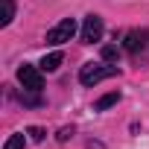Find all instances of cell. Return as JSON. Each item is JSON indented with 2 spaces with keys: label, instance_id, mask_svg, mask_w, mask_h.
Segmentation results:
<instances>
[{
  "label": "cell",
  "instance_id": "obj_11",
  "mask_svg": "<svg viewBox=\"0 0 149 149\" xmlns=\"http://www.w3.org/2000/svg\"><path fill=\"white\" fill-rule=\"evenodd\" d=\"M102 58H105V61H117V58H120V50H117L114 44H108V47H102Z\"/></svg>",
  "mask_w": 149,
  "mask_h": 149
},
{
  "label": "cell",
  "instance_id": "obj_12",
  "mask_svg": "<svg viewBox=\"0 0 149 149\" xmlns=\"http://www.w3.org/2000/svg\"><path fill=\"white\" fill-rule=\"evenodd\" d=\"M26 134H29V137H32V140H35V143H41V140H44V134H47V132H44V129H41V126H29V129H26Z\"/></svg>",
  "mask_w": 149,
  "mask_h": 149
},
{
  "label": "cell",
  "instance_id": "obj_6",
  "mask_svg": "<svg viewBox=\"0 0 149 149\" xmlns=\"http://www.w3.org/2000/svg\"><path fill=\"white\" fill-rule=\"evenodd\" d=\"M61 58H64V56H61L58 50H56V53H47V56L41 58V64H38V67H41L44 73H53V70H58V64H61Z\"/></svg>",
  "mask_w": 149,
  "mask_h": 149
},
{
  "label": "cell",
  "instance_id": "obj_2",
  "mask_svg": "<svg viewBox=\"0 0 149 149\" xmlns=\"http://www.w3.org/2000/svg\"><path fill=\"white\" fill-rule=\"evenodd\" d=\"M18 82L29 91H41L44 88V76H41V67L35 64H21L18 67Z\"/></svg>",
  "mask_w": 149,
  "mask_h": 149
},
{
  "label": "cell",
  "instance_id": "obj_3",
  "mask_svg": "<svg viewBox=\"0 0 149 149\" xmlns=\"http://www.w3.org/2000/svg\"><path fill=\"white\" fill-rule=\"evenodd\" d=\"M73 35H76V21H73V18H64V21H58V24L47 32V41H50V44H64V41H70Z\"/></svg>",
  "mask_w": 149,
  "mask_h": 149
},
{
  "label": "cell",
  "instance_id": "obj_1",
  "mask_svg": "<svg viewBox=\"0 0 149 149\" xmlns=\"http://www.w3.org/2000/svg\"><path fill=\"white\" fill-rule=\"evenodd\" d=\"M111 76H117V64H100V61L94 64V61H88L79 70V82L85 88H94V85H100L102 79H111Z\"/></svg>",
  "mask_w": 149,
  "mask_h": 149
},
{
  "label": "cell",
  "instance_id": "obj_8",
  "mask_svg": "<svg viewBox=\"0 0 149 149\" xmlns=\"http://www.w3.org/2000/svg\"><path fill=\"white\" fill-rule=\"evenodd\" d=\"M15 18V0H3V15H0V26H9Z\"/></svg>",
  "mask_w": 149,
  "mask_h": 149
},
{
  "label": "cell",
  "instance_id": "obj_5",
  "mask_svg": "<svg viewBox=\"0 0 149 149\" xmlns=\"http://www.w3.org/2000/svg\"><path fill=\"white\" fill-rule=\"evenodd\" d=\"M146 41H149V32L134 29V32H129V35H126V50H129V53H140V50L146 47Z\"/></svg>",
  "mask_w": 149,
  "mask_h": 149
},
{
  "label": "cell",
  "instance_id": "obj_4",
  "mask_svg": "<svg viewBox=\"0 0 149 149\" xmlns=\"http://www.w3.org/2000/svg\"><path fill=\"white\" fill-rule=\"evenodd\" d=\"M102 32H105L102 18H100V15H88L85 24H82V41H85V44H94V41L102 38Z\"/></svg>",
  "mask_w": 149,
  "mask_h": 149
},
{
  "label": "cell",
  "instance_id": "obj_9",
  "mask_svg": "<svg viewBox=\"0 0 149 149\" xmlns=\"http://www.w3.org/2000/svg\"><path fill=\"white\" fill-rule=\"evenodd\" d=\"M38 94H41V91H29V88H24L18 100H21L24 105H41V97H38Z\"/></svg>",
  "mask_w": 149,
  "mask_h": 149
},
{
  "label": "cell",
  "instance_id": "obj_13",
  "mask_svg": "<svg viewBox=\"0 0 149 149\" xmlns=\"http://www.w3.org/2000/svg\"><path fill=\"white\" fill-rule=\"evenodd\" d=\"M56 137H58L61 143H64V140H70V137H73V126H64V129H61V132H58Z\"/></svg>",
  "mask_w": 149,
  "mask_h": 149
},
{
  "label": "cell",
  "instance_id": "obj_7",
  "mask_svg": "<svg viewBox=\"0 0 149 149\" xmlns=\"http://www.w3.org/2000/svg\"><path fill=\"white\" fill-rule=\"evenodd\" d=\"M120 102V91H108L105 97H100L97 102H94V108L97 111H105V108H111V105H117Z\"/></svg>",
  "mask_w": 149,
  "mask_h": 149
},
{
  "label": "cell",
  "instance_id": "obj_10",
  "mask_svg": "<svg viewBox=\"0 0 149 149\" xmlns=\"http://www.w3.org/2000/svg\"><path fill=\"white\" fill-rule=\"evenodd\" d=\"M24 143H26V140H24V134H12V137L3 143V149H24Z\"/></svg>",
  "mask_w": 149,
  "mask_h": 149
}]
</instances>
